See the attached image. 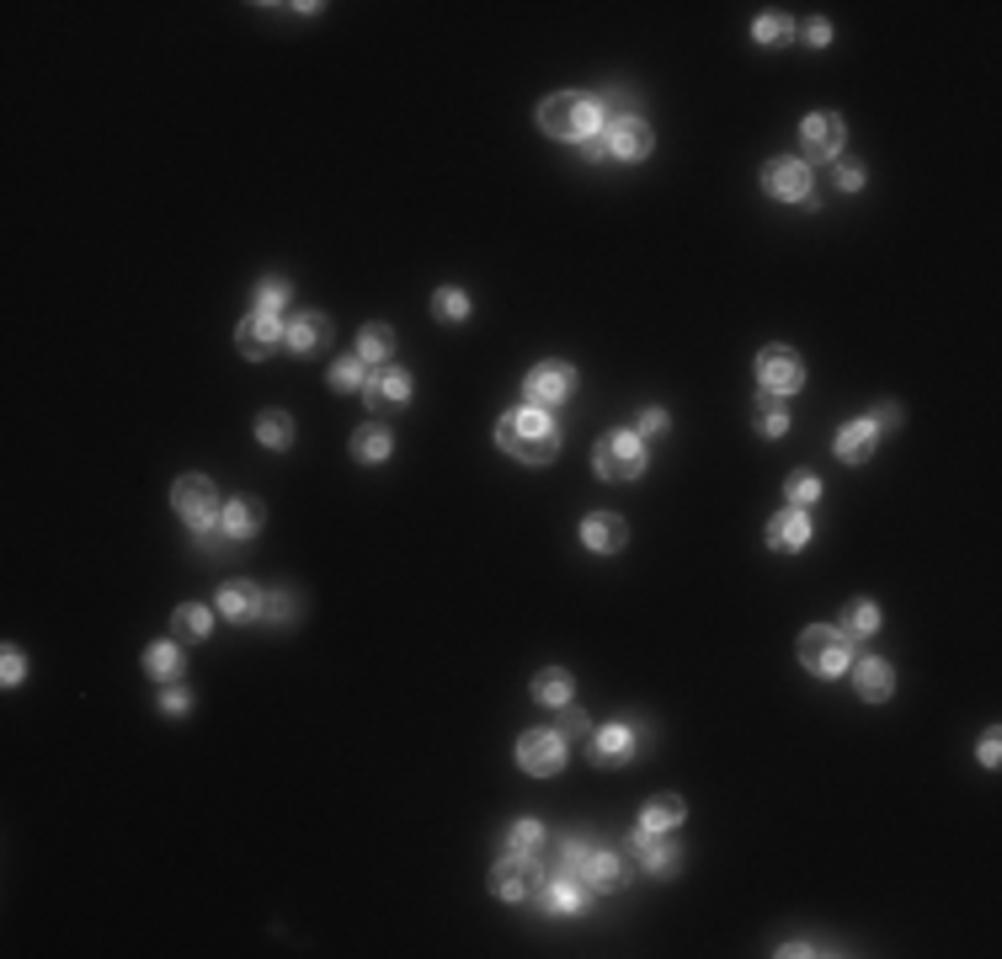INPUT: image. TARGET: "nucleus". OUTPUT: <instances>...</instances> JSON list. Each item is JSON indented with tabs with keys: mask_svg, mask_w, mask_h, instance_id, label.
Instances as JSON below:
<instances>
[{
	"mask_svg": "<svg viewBox=\"0 0 1002 959\" xmlns=\"http://www.w3.org/2000/svg\"><path fill=\"white\" fill-rule=\"evenodd\" d=\"M762 187H768V198L779 203H805L810 198V165L795 155H779L762 165Z\"/></svg>",
	"mask_w": 1002,
	"mask_h": 959,
	"instance_id": "obj_11",
	"label": "nucleus"
},
{
	"mask_svg": "<svg viewBox=\"0 0 1002 959\" xmlns=\"http://www.w3.org/2000/svg\"><path fill=\"white\" fill-rule=\"evenodd\" d=\"M256 438H262V448L283 453V448H293V421H288L283 411H262V416H256Z\"/></svg>",
	"mask_w": 1002,
	"mask_h": 959,
	"instance_id": "obj_34",
	"label": "nucleus"
},
{
	"mask_svg": "<svg viewBox=\"0 0 1002 959\" xmlns=\"http://www.w3.org/2000/svg\"><path fill=\"white\" fill-rule=\"evenodd\" d=\"M848 672H853V693H859L864 704H885V698L896 693V672L885 667L880 656H864V661H853Z\"/></svg>",
	"mask_w": 1002,
	"mask_h": 959,
	"instance_id": "obj_20",
	"label": "nucleus"
},
{
	"mask_svg": "<svg viewBox=\"0 0 1002 959\" xmlns=\"http://www.w3.org/2000/svg\"><path fill=\"white\" fill-rule=\"evenodd\" d=\"M842 145H848V123L838 113H810L801 123V150H805V165L810 160H842Z\"/></svg>",
	"mask_w": 1002,
	"mask_h": 959,
	"instance_id": "obj_10",
	"label": "nucleus"
},
{
	"mask_svg": "<svg viewBox=\"0 0 1002 959\" xmlns=\"http://www.w3.org/2000/svg\"><path fill=\"white\" fill-rule=\"evenodd\" d=\"M805 384V362L801 353H790V347H768V353H758V390L773 400H790L801 395Z\"/></svg>",
	"mask_w": 1002,
	"mask_h": 959,
	"instance_id": "obj_6",
	"label": "nucleus"
},
{
	"mask_svg": "<svg viewBox=\"0 0 1002 959\" xmlns=\"http://www.w3.org/2000/svg\"><path fill=\"white\" fill-rule=\"evenodd\" d=\"M496 442H502L518 464H550V459L561 453V427H555L550 411L518 405V411H507V416L496 421Z\"/></svg>",
	"mask_w": 1002,
	"mask_h": 959,
	"instance_id": "obj_1",
	"label": "nucleus"
},
{
	"mask_svg": "<svg viewBox=\"0 0 1002 959\" xmlns=\"http://www.w3.org/2000/svg\"><path fill=\"white\" fill-rule=\"evenodd\" d=\"M976 758H981V767H998V758H1002L998 730H987V736H981V752H976Z\"/></svg>",
	"mask_w": 1002,
	"mask_h": 959,
	"instance_id": "obj_48",
	"label": "nucleus"
},
{
	"mask_svg": "<svg viewBox=\"0 0 1002 959\" xmlns=\"http://www.w3.org/2000/svg\"><path fill=\"white\" fill-rule=\"evenodd\" d=\"M784 496H790V507H810L821 496V479L810 475V470H795V475L784 479Z\"/></svg>",
	"mask_w": 1002,
	"mask_h": 959,
	"instance_id": "obj_39",
	"label": "nucleus"
},
{
	"mask_svg": "<svg viewBox=\"0 0 1002 959\" xmlns=\"http://www.w3.org/2000/svg\"><path fill=\"white\" fill-rule=\"evenodd\" d=\"M838 187L842 193H859V187H864V165H853V160L838 165Z\"/></svg>",
	"mask_w": 1002,
	"mask_h": 959,
	"instance_id": "obj_45",
	"label": "nucleus"
},
{
	"mask_svg": "<svg viewBox=\"0 0 1002 959\" xmlns=\"http://www.w3.org/2000/svg\"><path fill=\"white\" fill-rule=\"evenodd\" d=\"M752 43H762V48L795 43V22H790V16H779V11H768V16H758V22H752Z\"/></svg>",
	"mask_w": 1002,
	"mask_h": 959,
	"instance_id": "obj_36",
	"label": "nucleus"
},
{
	"mask_svg": "<svg viewBox=\"0 0 1002 959\" xmlns=\"http://www.w3.org/2000/svg\"><path fill=\"white\" fill-rule=\"evenodd\" d=\"M522 395H528V405H539V411L565 405V400L576 395V368H571V362H561V358L528 368V379H522Z\"/></svg>",
	"mask_w": 1002,
	"mask_h": 959,
	"instance_id": "obj_7",
	"label": "nucleus"
},
{
	"mask_svg": "<svg viewBox=\"0 0 1002 959\" xmlns=\"http://www.w3.org/2000/svg\"><path fill=\"white\" fill-rule=\"evenodd\" d=\"M433 315H438L442 325L470 320V293H464V288H438V293H433Z\"/></svg>",
	"mask_w": 1002,
	"mask_h": 959,
	"instance_id": "obj_37",
	"label": "nucleus"
},
{
	"mask_svg": "<svg viewBox=\"0 0 1002 959\" xmlns=\"http://www.w3.org/2000/svg\"><path fill=\"white\" fill-rule=\"evenodd\" d=\"M262 522H267V507L251 501V496H235V501H224V512H219V533L235 539V544H245V539L262 533Z\"/></svg>",
	"mask_w": 1002,
	"mask_h": 959,
	"instance_id": "obj_19",
	"label": "nucleus"
},
{
	"mask_svg": "<svg viewBox=\"0 0 1002 959\" xmlns=\"http://www.w3.org/2000/svg\"><path fill=\"white\" fill-rule=\"evenodd\" d=\"M518 767L533 778H555L565 767V736L561 730H528L518 736Z\"/></svg>",
	"mask_w": 1002,
	"mask_h": 959,
	"instance_id": "obj_8",
	"label": "nucleus"
},
{
	"mask_svg": "<svg viewBox=\"0 0 1002 959\" xmlns=\"http://www.w3.org/2000/svg\"><path fill=\"white\" fill-rule=\"evenodd\" d=\"M805 43H810V48H827V43H832V27H827L821 16H810V22H805Z\"/></svg>",
	"mask_w": 1002,
	"mask_h": 959,
	"instance_id": "obj_47",
	"label": "nucleus"
},
{
	"mask_svg": "<svg viewBox=\"0 0 1002 959\" xmlns=\"http://www.w3.org/2000/svg\"><path fill=\"white\" fill-rule=\"evenodd\" d=\"M22 678H27V656L5 645V661H0V682H5V688H16Z\"/></svg>",
	"mask_w": 1002,
	"mask_h": 959,
	"instance_id": "obj_42",
	"label": "nucleus"
},
{
	"mask_svg": "<svg viewBox=\"0 0 1002 959\" xmlns=\"http://www.w3.org/2000/svg\"><path fill=\"white\" fill-rule=\"evenodd\" d=\"M758 432H762V438H784V432H790V411H784V400L762 395V416H758Z\"/></svg>",
	"mask_w": 1002,
	"mask_h": 959,
	"instance_id": "obj_38",
	"label": "nucleus"
},
{
	"mask_svg": "<svg viewBox=\"0 0 1002 959\" xmlns=\"http://www.w3.org/2000/svg\"><path fill=\"white\" fill-rule=\"evenodd\" d=\"M801 667L810 672V678H842L848 667H853V639L842 635V629H832V624H810V629H801Z\"/></svg>",
	"mask_w": 1002,
	"mask_h": 959,
	"instance_id": "obj_3",
	"label": "nucleus"
},
{
	"mask_svg": "<svg viewBox=\"0 0 1002 959\" xmlns=\"http://www.w3.org/2000/svg\"><path fill=\"white\" fill-rule=\"evenodd\" d=\"M362 384H368V362L353 353V358L331 362V390L336 395H362Z\"/></svg>",
	"mask_w": 1002,
	"mask_h": 959,
	"instance_id": "obj_35",
	"label": "nucleus"
},
{
	"mask_svg": "<svg viewBox=\"0 0 1002 959\" xmlns=\"http://www.w3.org/2000/svg\"><path fill=\"white\" fill-rule=\"evenodd\" d=\"M587 853H592V847H587L581 837H565V842H561V869H565V875H581Z\"/></svg>",
	"mask_w": 1002,
	"mask_h": 959,
	"instance_id": "obj_41",
	"label": "nucleus"
},
{
	"mask_svg": "<svg viewBox=\"0 0 1002 959\" xmlns=\"http://www.w3.org/2000/svg\"><path fill=\"white\" fill-rule=\"evenodd\" d=\"M262 602H267L262 587H251V581H224L219 598H214V608H219V619H230V624H251V619H262Z\"/></svg>",
	"mask_w": 1002,
	"mask_h": 959,
	"instance_id": "obj_18",
	"label": "nucleus"
},
{
	"mask_svg": "<svg viewBox=\"0 0 1002 959\" xmlns=\"http://www.w3.org/2000/svg\"><path fill=\"white\" fill-rule=\"evenodd\" d=\"M635 432H641V438H656V432H667V411H656V405H650V411L641 416V427H635Z\"/></svg>",
	"mask_w": 1002,
	"mask_h": 959,
	"instance_id": "obj_46",
	"label": "nucleus"
},
{
	"mask_svg": "<svg viewBox=\"0 0 1002 959\" xmlns=\"http://www.w3.org/2000/svg\"><path fill=\"white\" fill-rule=\"evenodd\" d=\"M875 629H880V608H875L869 598H853V602H848V613H842V635H848V639H869Z\"/></svg>",
	"mask_w": 1002,
	"mask_h": 959,
	"instance_id": "obj_32",
	"label": "nucleus"
},
{
	"mask_svg": "<svg viewBox=\"0 0 1002 959\" xmlns=\"http://www.w3.org/2000/svg\"><path fill=\"white\" fill-rule=\"evenodd\" d=\"M581 885H587V890H619V885H624V864H619L613 853L592 847L587 864H581Z\"/></svg>",
	"mask_w": 1002,
	"mask_h": 959,
	"instance_id": "obj_28",
	"label": "nucleus"
},
{
	"mask_svg": "<svg viewBox=\"0 0 1002 959\" xmlns=\"http://www.w3.org/2000/svg\"><path fill=\"white\" fill-rule=\"evenodd\" d=\"M602 145H608V155L619 160H645L656 150V134H650V123L645 118H630V113H619V118H602Z\"/></svg>",
	"mask_w": 1002,
	"mask_h": 959,
	"instance_id": "obj_9",
	"label": "nucleus"
},
{
	"mask_svg": "<svg viewBox=\"0 0 1002 959\" xmlns=\"http://www.w3.org/2000/svg\"><path fill=\"white\" fill-rule=\"evenodd\" d=\"M571 688H576V682H571L565 667H544V672L533 678V698L550 704V709H565V704H571Z\"/></svg>",
	"mask_w": 1002,
	"mask_h": 959,
	"instance_id": "obj_30",
	"label": "nucleus"
},
{
	"mask_svg": "<svg viewBox=\"0 0 1002 959\" xmlns=\"http://www.w3.org/2000/svg\"><path fill=\"white\" fill-rule=\"evenodd\" d=\"M635 758V730L630 725H602L592 730V762L598 767H619V762Z\"/></svg>",
	"mask_w": 1002,
	"mask_h": 959,
	"instance_id": "obj_24",
	"label": "nucleus"
},
{
	"mask_svg": "<svg viewBox=\"0 0 1002 959\" xmlns=\"http://www.w3.org/2000/svg\"><path fill=\"white\" fill-rule=\"evenodd\" d=\"M262 619H267V624H283V619H293V592H273V598L262 602Z\"/></svg>",
	"mask_w": 1002,
	"mask_h": 959,
	"instance_id": "obj_43",
	"label": "nucleus"
},
{
	"mask_svg": "<svg viewBox=\"0 0 1002 959\" xmlns=\"http://www.w3.org/2000/svg\"><path fill=\"white\" fill-rule=\"evenodd\" d=\"M208 629H214V608H203V602H182L171 613V639H182V645H203Z\"/></svg>",
	"mask_w": 1002,
	"mask_h": 959,
	"instance_id": "obj_26",
	"label": "nucleus"
},
{
	"mask_svg": "<svg viewBox=\"0 0 1002 959\" xmlns=\"http://www.w3.org/2000/svg\"><path fill=\"white\" fill-rule=\"evenodd\" d=\"M390 353H395V331H390V325H362L358 331V358L373 368V362H390Z\"/></svg>",
	"mask_w": 1002,
	"mask_h": 959,
	"instance_id": "obj_33",
	"label": "nucleus"
},
{
	"mask_svg": "<svg viewBox=\"0 0 1002 959\" xmlns=\"http://www.w3.org/2000/svg\"><path fill=\"white\" fill-rule=\"evenodd\" d=\"M288 353H299V358H310V353H321L325 342H331V320L321 315V310H304V315L288 320Z\"/></svg>",
	"mask_w": 1002,
	"mask_h": 959,
	"instance_id": "obj_22",
	"label": "nucleus"
},
{
	"mask_svg": "<svg viewBox=\"0 0 1002 959\" xmlns=\"http://www.w3.org/2000/svg\"><path fill=\"white\" fill-rule=\"evenodd\" d=\"M528 869H533V858H518V853H502V864L491 869V896L496 901H522L528 896Z\"/></svg>",
	"mask_w": 1002,
	"mask_h": 959,
	"instance_id": "obj_23",
	"label": "nucleus"
},
{
	"mask_svg": "<svg viewBox=\"0 0 1002 959\" xmlns=\"http://www.w3.org/2000/svg\"><path fill=\"white\" fill-rule=\"evenodd\" d=\"M539 906L544 912H555V917H571V912H581L587 901H592V890L581 885V875H565V869H555V875L539 879Z\"/></svg>",
	"mask_w": 1002,
	"mask_h": 959,
	"instance_id": "obj_13",
	"label": "nucleus"
},
{
	"mask_svg": "<svg viewBox=\"0 0 1002 959\" xmlns=\"http://www.w3.org/2000/svg\"><path fill=\"white\" fill-rule=\"evenodd\" d=\"M561 736H592V719H587V709H571V704H565V709H561Z\"/></svg>",
	"mask_w": 1002,
	"mask_h": 959,
	"instance_id": "obj_44",
	"label": "nucleus"
},
{
	"mask_svg": "<svg viewBox=\"0 0 1002 959\" xmlns=\"http://www.w3.org/2000/svg\"><path fill=\"white\" fill-rule=\"evenodd\" d=\"M581 544L592 555H619L630 544V522L619 518V512H587L581 518Z\"/></svg>",
	"mask_w": 1002,
	"mask_h": 959,
	"instance_id": "obj_16",
	"label": "nucleus"
},
{
	"mask_svg": "<svg viewBox=\"0 0 1002 959\" xmlns=\"http://www.w3.org/2000/svg\"><path fill=\"white\" fill-rule=\"evenodd\" d=\"M182 667H187V656H182V639H156V645L145 650V672H150L156 682L182 678Z\"/></svg>",
	"mask_w": 1002,
	"mask_h": 959,
	"instance_id": "obj_27",
	"label": "nucleus"
},
{
	"mask_svg": "<svg viewBox=\"0 0 1002 959\" xmlns=\"http://www.w3.org/2000/svg\"><path fill=\"white\" fill-rule=\"evenodd\" d=\"M762 539H768L773 555H801L805 544H810V512L805 507H784L779 518H768Z\"/></svg>",
	"mask_w": 1002,
	"mask_h": 959,
	"instance_id": "obj_15",
	"label": "nucleus"
},
{
	"mask_svg": "<svg viewBox=\"0 0 1002 959\" xmlns=\"http://www.w3.org/2000/svg\"><path fill=\"white\" fill-rule=\"evenodd\" d=\"M630 853L645 864V875L650 879H667V875H678L682 869L678 842H667V832H645V827H635V832H630Z\"/></svg>",
	"mask_w": 1002,
	"mask_h": 959,
	"instance_id": "obj_12",
	"label": "nucleus"
},
{
	"mask_svg": "<svg viewBox=\"0 0 1002 959\" xmlns=\"http://www.w3.org/2000/svg\"><path fill=\"white\" fill-rule=\"evenodd\" d=\"M187 704H193V698H187V688H171V693H161V709H165V715H187Z\"/></svg>",
	"mask_w": 1002,
	"mask_h": 959,
	"instance_id": "obj_49",
	"label": "nucleus"
},
{
	"mask_svg": "<svg viewBox=\"0 0 1002 959\" xmlns=\"http://www.w3.org/2000/svg\"><path fill=\"white\" fill-rule=\"evenodd\" d=\"M544 847V821H533V816H522L507 827V837H502V853H518V858H533Z\"/></svg>",
	"mask_w": 1002,
	"mask_h": 959,
	"instance_id": "obj_31",
	"label": "nucleus"
},
{
	"mask_svg": "<svg viewBox=\"0 0 1002 959\" xmlns=\"http://www.w3.org/2000/svg\"><path fill=\"white\" fill-rule=\"evenodd\" d=\"M539 128H544L550 139H565V145H587V139H598L602 134L598 96H581V91H555V96H544V107H539Z\"/></svg>",
	"mask_w": 1002,
	"mask_h": 959,
	"instance_id": "obj_2",
	"label": "nucleus"
},
{
	"mask_svg": "<svg viewBox=\"0 0 1002 959\" xmlns=\"http://www.w3.org/2000/svg\"><path fill=\"white\" fill-rule=\"evenodd\" d=\"M682 816H688V805H682L678 795H656V799H645L641 827H645V832H678Z\"/></svg>",
	"mask_w": 1002,
	"mask_h": 959,
	"instance_id": "obj_29",
	"label": "nucleus"
},
{
	"mask_svg": "<svg viewBox=\"0 0 1002 959\" xmlns=\"http://www.w3.org/2000/svg\"><path fill=\"white\" fill-rule=\"evenodd\" d=\"M362 400H368V411H405V405H411V373H405V368H384L379 379L368 373Z\"/></svg>",
	"mask_w": 1002,
	"mask_h": 959,
	"instance_id": "obj_17",
	"label": "nucleus"
},
{
	"mask_svg": "<svg viewBox=\"0 0 1002 959\" xmlns=\"http://www.w3.org/2000/svg\"><path fill=\"white\" fill-rule=\"evenodd\" d=\"M171 507H176V518L187 522L193 533H208L214 522H219V490H214V479L208 475H182L171 485Z\"/></svg>",
	"mask_w": 1002,
	"mask_h": 959,
	"instance_id": "obj_5",
	"label": "nucleus"
},
{
	"mask_svg": "<svg viewBox=\"0 0 1002 959\" xmlns=\"http://www.w3.org/2000/svg\"><path fill=\"white\" fill-rule=\"evenodd\" d=\"M832 448H838L842 464H864V459L880 448V421H875V416H859V421H848Z\"/></svg>",
	"mask_w": 1002,
	"mask_h": 959,
	"instance_id": "obj_21",
	"label": "nucleus"
},
{
	"mask_svg": "<svg viewBox=\"0 0 1002 959\" xmlns=\"http://www.w3.org/2000/svg\"><path fill=\"white\" fill-rule=\"evenodd\" d=\"M288 304V282L283 278H262L256 282V315H278Z\"/></svg>",
	"mask_w": 1002,
	"mask_h": 959,
	"instance_id": "obj_40",
	"label": "nucleus"
},
{
	"mask_svg": "<svg viewBox=\"0 0 1002 959\" xmlns=\"http://www.w3.org/2000/svg\"><path fill=\"white\" fill-rule=\"evenodd\" d=\"M283 336H288V325H283L278 315H245L241 325H235V347H241L251 362L273 358L283 347Z\"/></svg>",
	"mask_w": 1002,
	"mask_h": 959,
	"instance_id": "obj_14",
	"label": "nucleus"
},
{
	"mask_svg": "<svg viewBox=\"0 0 1002 959\" xmlns=\"http://www.w3.org/2000/svg\"><path fill=\"white\" fill-rule=\"evenodd\" d=\"M587 160H608V145H602V139H587Z\"/></svg>",
	"mask_w": 1002,
	"mask_h": 959,
	"instance_id": "obj_50",
	"label": "nucleus"
},
{
	"mask_svg": "<svg viewBox=\"0 0 1002 959\" xmlns=\"http://www.w3.org/2000/svg\"><path fill=\"white\" fill-rule=\"evenodd\" d=\"M390 448H395V432H390L384 421H362L358 432H353V459H358V464H384Z\"/></svg>",
	"mask_w": 1002,
	"mask_h": 959,
	"instance_id": "obj_25",
	"label": "nucleus"
},
{
	"mask_svg": "<svg viewBox=\"0 0 1002 959\" xmlns=\"http://www.w3.org/2000/svg\"><path fill=\"white\" fill-rule=\"evenodd\" d=\"M592 470L598 479H613V485H630V479L645 475V438L641 432H608L592 448Z\"/></svg>",
	"mask_w": 1002,
	"mask_h": 959,
	"instance_id": "obj_4",
	"label": "nucleus"
}]
</instances>
